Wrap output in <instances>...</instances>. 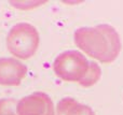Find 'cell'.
<instances>
[{"instance_id":"1","label":"cell","mask_w":123,"mask_h":115,"mask_svg":"<svg viewBox=\"0 0 123 115\" xmlns=\"http://www.w3.org/2000/svg\"><path fill=\"white\" fill-rule=\"evenodd\" d=\"M74 43L86 55L103 64H111L121 51V40L117 30L110 25L82 27L74 31Z\"/></svg>"},{"instance_id":"2","label":"cell","mask_w":123,"mask_h":115,"mask_svg":"<svg viewBox=\"0 0 123 115\" xmlns=\"http://www.w3.org/2000/svg\"><path fill=\"white\" fill-rule=\"evenodd\" d=\"M40 38L37 29L27 23H18L11 28L6 38V46L13 56L28 59L36 54Z\"/></svg>"},{"instance_id":"3","label":"cell","mask_w":123,"mask_h":115,"mask_svg":"<svg viewBox=\"0 0 123 115\" xmlns=\"http://www.w3.org/2000/svg\"><path fill=\"white\" fill-rule=\"evenodd\" d=\"M90 62L78 51H66L55 58L53 70L60 79L66 82H80L89 70Z\"/></svg>"},{"instance_id":"4","label":"cell","mask_w":123,"mask_h":115,"mask_svg":"<svg viewBox=\"0 0 123 115\" xmlns=\"http://www.w3.org/2000/svg\"><path fill=\"white\" fill-rule=\"evenodd\" d=\"M17 115H55L52 99L44 93L34 94L22 98L16 105Z\"/></svg>"},{"instance_id":"5","label":"cell","mask_w":123,"mask_h":115,"mask_svg":"<svg viewBox=\"0 0 123 115\" xmlns=\"http://www.w3.org/2000/svg\"><path fill=\"white\" fill-rule=\"evenodd\" d=\"M27 73V68L14 58H0V85L18 86Z\"/></svg>"},{"instance_id":"6","label":"cell","mask_w":123,"mask_h":115,"mask_svg":"<svg viewBox=\"0 0 123 115\" xmlns=\"http://www.w3.org/2000/svg\"><path fill=\"white\" fill-rule=\"evenodd\" d=\"M56 115H95L93 110L85 104H81L74 98H63L56 107Z\"/></svg>"},{"instance_id":"7","label":"cell","mask_w":123,"mask_h":115,"mask_svg":"<svg viewBox=\"0 0 123 115\" xmlns=\"http://www.w3.org/2000/svg\"><path fill=\"white\" fill-rule=\"evenodd\" d=\"M100 75H102V70L99 66L94 61L90 62L89 70L84 75V77L79 82V85H81L82 87H91L99 81Z\"/></svg>"},{"instance_id":"8","label":"cell","mask_w":123,"mask_h":115,"mask_svg":"<svg viewBox=\"0 0 123 115\" xmlns=\"http://www.w3.org/2000/svg\"><path fill=\"white\" fill-rule=\"evenodd\" d=\"M18 101L13 98L0 99V115H17L16 105Z\"/></svg>"}]
</instances>
